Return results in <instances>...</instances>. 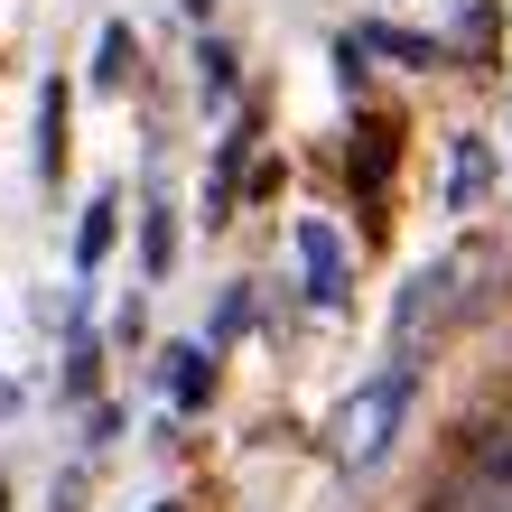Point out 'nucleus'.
Returning <instances> with one entry per match:
<instances>
[{
  "label": "nucleus",
  "instance_id": "obj_19",
  "mask_svg": "<svg viewBox=\"0 0 512 512\" xmlns=\"http://www.w3.org/2000/svg\"><path fill=\"white\" fill-rule=\"evenodd\" d=\"M159 512H177V503H159Z\"/></svg>",
  "mask_w": 512,
  "mask_h": 512
},
{
  "label": "nucleus",
  "instance_id": "obj_5",
  "mask_svg": "<svg viewBox=\"0 0 512 512\" xmlns=\"http://www.w3.org/2000/svg\"><path fill=\"white\" fill-rule=\"evenodd\" d=\"M485 196H494V140L457 131V149H447V215H475Z\"/></svg>",
  "mask_w": 512,
  "mask_h": 512
},
{
  "label": "nucleus",
  "instance_id": "obj_17",
  "mask_svg": "<svg viewBox=\"0 0 512 512\" xmlns=\"http://www.w3.org/2000/svg\"><path fill=\"white\" fill-rule=\"evenodd\" d=\"M187 10H196V19H215V0H187Z\"/></svg>",
  "mask_w": 512,
  "mask_h": 512
},
{
  "label": "nucleus",
  "instance_id": "obj_15",
  "mask_svg": "<svg viewBox=\"0 0 512 512\" xmlns=\"http://www.w3.org/2000/svg\"><path fill=\"white\" fill-rule=\"evenodd\" d=\"M233 168H243V140H224V159H215V187H205V215H224V205H233Z\"/></svg>",
  "mask_w": 512,
  "mask_h": 512
},
{
  "label": "nucleus",
  "instance_id": "obj_2",
  "mask_svg": "<svg viewBox=\"0 0 512 512\" xmlns=\"http://www.w3.org/2000/svg\"><path fill=\"white\" fill-rule=\"evenodd\" d=\"M410 391H419V364H382L373 382H354L345 410L326 419V457L345 475H373L391 457V438H401V419H410Z\"/></svg>",
  "mask_w": 512,
  "mask_h": 512
},
{
  "label": "nucleus",
  "instance_id": "obj_13",
  "mask_svg": "<svg viewBox=\"0 0 512 512\" xmlns=\"http://www.w3.org/2000/svg\"><path fill=\"white\" fill-rule=\"evenodd\" d=\"M252 317H261V298H252V280H233V289L215 298V345H233V336H252Z\"/></svg>",
  "mask_w": 512,
  "mask_h": 512
},
{
  "label": "nucleus",
  "instance_id": "obj_12",
  "mask_svg": "<svg viewBox=\"0 0 512 512\" xmlns=\"http://www.w3.org/2000/svg\"><path fill=\"white\" fill-rule=\"evenodd\" d=\"M475 475H503L512 485V410H494L485 429H475Z\"/></svg>",
  "mask_w": 512,
  "mask_h": 512
},
{
  "label": "nucleus",
  "instance_id": "obj_14",
  "mask_svg": "<svg viewBox=\"0 0 512 512\" xmlns=\"http://www.w3.org/2000/svg\"><path fill=\"white\" fill-rule=\"evenodd\" d=\"M168 261H177V224H168V205H159V215L140 224V270H149V280H168Z\"/></svg>",
  "mask_w": 512,
  "mask_h": 512
},
{
  "label": "nucleus",
  "instance_id": "obj_16",
  "mask_svg": "<svg viewBox=\"0 0 512 512\" xmlns=\"http://www.w3.org/2000/svg\"><path fill=\"white\" fill-rule=\"evenodd\" d=\"M205 94H215V103L233 94V47H205Z\"/></svg>",
  "mask_w": 512,
  "mask_h": 512
},
{
  "label": "nucleus",
  "instance_id": "obj_6",
  "mask_svg": "<svg viewBox=\"0 0 512 512\" xmlns=\"http://www.w3.org/2000/svg\"><path fill=\"white\" fill-rule=\"evenodd\" d=\"M159 391L177 410H205V401H215V345H168L159 354Z\"/></svg>",
  "mask_w": 512,
  "mask_h": 512
},
{
  "label": "nucleus",
  "instance_id": "obj_11",
  "mask_svg": "<svg viewBox=\"0 0 512 512\" xmlns=\"http://www.w3.org/2000/svg\"><path fill=\"white\" fill-rule=\"evenodd\" d=\"M122 84H131V28L112 19L103 38H94V94H122Z\"/></svg>",
  "mask_w": 512,
  "mask_h": 512
},
{
  "label": "nucleus",
  "instance_id": "obj_18",
  "mask_svg": "<svg viewBox=\"0 0 512 512\" xmlns=\"http://www.w3.org/2000/svg\"><path fill=\"white\" fill-rule=\"evenodd\" d=\"M0 512H10V485H0Z\"/></svg>",
  "mask_w": 512,
  "mask_h": 512
},
{
  "label": "nucleus",
  "instance_id": "obj_1",
  "mask_svg": "<svg viewBox=\"0 0 512 512\" xmlns=\"http://www.w3.org/2000/svg\"><path fill=\"white\" fill-rule=\"evenodd\" d=\"M503 270H512V243H503V233H466L457 252H438L429 270H410V289L391 298V354L410 364L419 345H438L457 317H475L503 289Z\"/></svg>",
  "mask_w": 512,
  "mask_h": 512
},
{
  "label": "nucleus",
  "instance_id": "obj_3",
  "mask_svg": "<svg viewBox=\"0 0 512 512\" xmlns=\"http://www.w3.org/2000/svg\"><path fill=\"white\" fill-rule=\"evenodd\" d=\"M289 252H298V280H308V308H345V243H336V224L298 215Z\"/></svg>",
  "mask_w": 512,
  "mask_h": 512
},
{
  "label": "nucleus",
  "instance_id": "obj_4",
  "mask_svg": "<svg viewBox=\"0 0 512 512\" xmlns=\"http://www.w3.org/2000/svg\"><path fill=\"white\" fill-rule=\"evenodd\" d=\"M391 159H401V122H382V112H354V205L382 224V177H391Z\"/></svg>",
  "mask_w": 512,
  "mask_h": 512
},
{
  "label": "nucleus",
  "instance_id": "obj_7",
  "mask_svg": "<svg viewBox=\"0 0 512 512\" xmlns=\"http://www.w3.org/2000/svg\"><path fill=\"white\" fill-rule=\"evenodd\" d=\"M354 47H364V56H391V66H447V38H419V28H391V19L354 28Z\"/></svg>",
  "mask_w": 512,
  "mask_h": 512
},
{
  "label": "nucleus",
  "instance_id": "obj_10",
  "mask_svg": "<svg viewBox=\"0 0 512 512\" xmlns=\"http://www.w3.org/2000/svg\"><path fill=\"white\" fill-rule=\"evenodd\" d=\"M429 512H512V485L503 475H466V485H447Z\"/></svg>",
  "mask_w": 512,
  "mask_h": 512
},
{
  "label": "nucleus",
  "instance_id": "obj_8",
  "mask_svg": "<svg viewBox=\"0 0 512 512\" xmlns=\"http://www.w3.org/2000/svg\"><path fill=\"white\" fill-rule=\"evenodd\" d=\"M38 177H66V75L38 84Z\"/></svg>",
  "mask_w": 512,
  "mask_h": 512
},
{
  "label": "nucleus",
  "instance_id": "obj_9",
  "mask_svg": "<svg viewBox=\"0 0 512 512\" xmlns=\"http://www.w3.org/2000/svg\"><path fill=\"white\" fill-rule=\"evenodd\" d=\"M112 233H122V196H94V205H84V224H75V270H94L103 252H112Z\"/></svg>",
  "mask_w": 512,
  "mask_h": 512
}]
</instances>
